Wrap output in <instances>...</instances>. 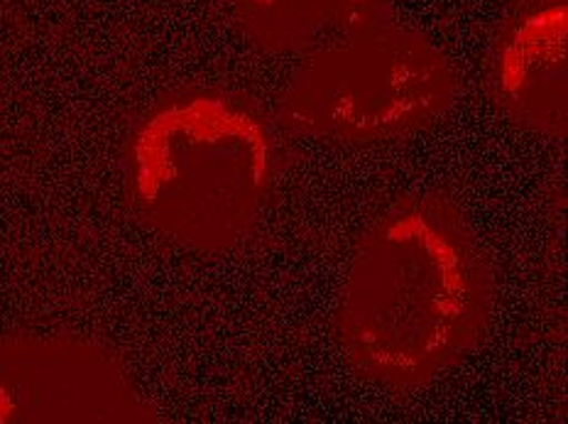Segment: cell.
I'll use <instances>...</instances> for the list:
<instances>
[{
  "label": "cell",
  "instance_id": "6da1fadb",
  "mask_svg": "<svg viewBox=\"0 0 568 424\" xmlns=\"http://www.w3.org/2000/svg\"><path fill=\"white\" fill-rule=\"evenodd\" d=\"M495 273L464 209L444 190L395 199L361 235L334 336L358 378L405 395L480 346Z\"/></svg>",
  "mask_w": 568,
  "mask_h": 424
},
{
  "label": "cell",
  "instance_id": "7a4b0ae2",
  "mask_svg": "<svg viewBox=\"0 0 568 424\" xmlns=\"http://www.w3.org/2000/svg\"><path fill=\"white\" fill-rule=\"evenodd\" d=\"M130 209L160 239L201 255L229 253L257 226L277 180V138L243 93H164L123 148Z\"/></svg>",
  "mask_w": 568,
  "mask_h": 424
},
{
  "label": "cell",
  "instance_id": "3957f363",
  "mask_svg": "<svg viewBox=\"0 0 568 424\" xmlns=\"http://www.w3.org/2000/svg\"><path fill=\"white\" fill-rule=\"evenodd\" d=\"M456 69L426 34L389 18L304 57L280 97L292 133L381 145L429 131L454 109Z\"/></svg>",
  "mask_w": 568,
  "mask_h": 424
},
{
  "label": "cell",
  "instance_id": "277c9868",
  "mask_svg": "<svg viewBox=\"0 0 568 424\" xmlns=\"http://www.w3.org/2000/svg\"><path fill=\"white\" fill-rule=\"evenodd\" d=\"M158 410L109 346L77 336L0 341V424H148Z\"/></svg>",
  "mask_w": 568,
  "mask_h": 424
},
{
  "label": "cell",
  "instance_id": "5b68a950",
  "mask_svg": "<svg viewBox=\"0 0 568 424\" xmlns=\"http://www.w3.org/2000/svg\"><path fill=\"white\" fill-rule=\"evenodd\" d=\"M568 0H510L485 54L483 87L507 121L551 140L568 128Z\"/></svg>",
  "mask_w": 568,
  "mask_h": 424
},
{
  "label": "cell",
  "instance_id": "8992f818",
  "mask_svg": "<svg viewBox=\"0 0 568 424\" xmlns=\"http://www.w3.org/2000/svg\"><path fill=\"white\" fill-rule=\"evenodd\" d=\"M395 18L389 0H233V22L260 52L310 57Z\"/></svg>",
  "mask_w": 568,
  "mask_h": 424
}]
</instances>
